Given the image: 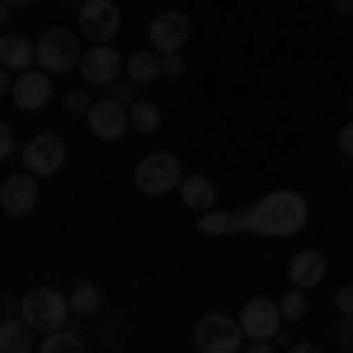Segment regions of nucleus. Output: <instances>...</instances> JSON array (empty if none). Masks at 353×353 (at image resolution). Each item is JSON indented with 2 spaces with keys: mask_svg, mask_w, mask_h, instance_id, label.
Listing matches in <instances>:
<instances>
[{
  "mask_svg": "<svg viewBox=\"0 0 353 353\" xmlns=\"http://www.w3.org/2000/svg\"><path fill=\"white\" fill-rule=\"evenodd\" d=\"M241 217V231H254V236H297L301 226H306V217H311V208H306V198L292 189H273L264 193L254 208H245V212H236Z\"/></svg>",
  "mask_w": 353,
  "mask_h": 353,
  "instance_id": "nucleus-1",
  "label": "nucleus"
},
{
  "mask_svg": "<svg viewBox=\"0 0 353 353\" xmlns=\"http://www.w3.org/2000/svg\"><path fill=\"white\" fill-rule=\"evenodd\" d=\"M66 316H71V301L61 297L57 288H28L24 297H19V321H28L38 334L66 330Z\"/></svg>",
  "mask_w": 353,
  "mask_h": 353,
  "instance_id": "nucleus-2",
  "label": "nucleus"
},
{
  "mask_svg": "<svg viewBox=\"0 0 353 353\" xmlns=\"http://www.w3.org/2000/svg\"><path fill=\"white\" fill-rule=\"evenodd\" d=\"M38 71H48V76H61V71H76L81 66V38L71 33V28H43L38 33Z\"/></svg>",
  "mask_w": 353,
  "mask_h": 353,
  "instance_id": "nucleus-3",
  "label": "nucleus"
},
{
  "mask_svg": "<svg viewBox=\"0 0 353 353\" xmlns=\"http://www.w3.org/2000/svg\"><path fill=\"white\" fill-rule=\"evenodd\" d=\"M193 344H198V353H241L245 330H241V321H231L221 311H208L193 325Z\"/></svg>",
  "mask_w": 353,
  "mask_h": 353,
  "instance_id": "nucleus-4",
  "label": "nucleus"
},
{
  "mask_svg": "<svg viewBox=\"0 0 353 353\" xmlns=\"http://www.w3.org/2000/svg\"><path fill=\"white\" fill-rule=\"evenodd\" d=\"M132 184H137V193L156 198V193L179 189V184H184V170H179V161H174L170 151H151V156L132 170Z\"/></svg>",
  "mask_w": 353,
  "mask_h": 353,
  "instance_id": "nucleus-5",
  "label": "nucleus"
},
{
  "mask_svg": "<svg viewBox=\"0 0 353 353\" xmlns=\"http://www.w3.org/2000/svg\"><path fill=\"white\" fill-rule=\"evenodd\" d=\"M61 165H66V137L38 132L33 141H24V170L33 179H52Z\"/></svg>",
  "mask_w": 353,
  "mask_h": 353,
  "instance_id": "nucleus-6",
  "label": "nucleus"
},
{
  "mask_svg": "<svg viewBox=\"0 0 353 353\" xmlns=\"http://www.w3.org/2000/svg\"><path fill=\"white\" fill-rule=\"evenodd\" d=\"M241 330L245 339H278L283 344V311H278V301L273 297H250L241 306Z\"/></svg>",
  "mask_w": 353,
  "mask_h": 353,
  "instance_id": "nucleus-7",
  "label": "nucleus"
},
{
  "mask_svg": "<svg viewBox=\"0 0 353 353\" xmlns=\"http://www.w3.org/2000/svg\"><path fill=\"white\" fill-rule=\"evenodd\" d=\"M118 28H123V10H118V0H81V33L90 38V48L113 43Z\"/></svg>",
  "mask_w": 353,
  "mask_h": 353,
  "instance_id": "nucleus-8",
  "label": "nucleus"
},
{
  "mask_svg": "<svg viewBox=\"0 0 353 353\" xmlns=\"http://www.w3.org/2000/svg\"><path fill=\"white\" fill-rule=\"evenodd\" d=\"M33 208H38V179H33L28 170L0 179V212H5V217H28Z\"/></svg>",
  "mask_w": 353,
  "mask_h": 353,
  "instance_id": "nucleus-9",
  "label": "nucleus"
},
{
  "mask_svg": "<svg viewBox=\"0 0 353 353\" xmlns=\"http://www.w3.org/2000/svg\"><path fill=\"white\" fill-rule=\"evenodd\" d=\"M151 52H161V57H170V52H179L184 43H189V14H179V10H165V14H156L151 19Z\"/></svg>",
  "mask_w": 353,
  "mask_h": 353,
  "instance_id": "nucleus-10",
  "label": "nucleus"
},
{
  "mask_svg": "<svg viewBox=\"0 0 353 353\" xmlns=\"http://www.w3.org/2000/svg\"><path fill=\"white\" fill-rule=\"evenodd\" d=\"M76 71H81L90 85H99V90H104V85H113L118 76H123V57L113 52V43H99V48H90V52L81 57V66H76Z\"/></svg>",
  "mask_w": 353,
  "mask_h": 353,
  "instance_id": "nucleus-11",
  "label": "nucleus"
},
{
  "mask_svg": "<svg viewBox=\"0 0 353 353\" xmlns=\"http://www.w3.org/2000/svg\"><path fill=\"white\" fill-rule=\"evenodd\" d=\"M10 94H14V104H19L24 113L48 109V104H52V76L33 66V71H24V76H14V90H10Z\"/></svg>",
  "mask_w": 353,
  "mask_h": 353,
  "instance_id": "nucleus-12",
  "label": "nucleus"
},
{
  "mask_svg": "<svg viewBox=\"0 0 353 353\" xmlns=\"http://www.w3.org/2000/svg\"><path fill=\"white\" fill-rule=\"evenodd\" d=\"M85 123H90V132L99 137V141H118V137H128V109L123 104H113V99H99V104H90L85 113Z\"/></svg>",
  "mask_w": 353,
  "mask_h": 353,
  "instance_id": "nucleus-13",
  "label": "nucleus"
},
{
  "mask_svg": "<svg viewBox=\"0 0 353 353\" xmlns=\"http://www.w3.org/2000/svg\"><path fill=\"white\" fill-rule=\"evenodd\" d=\"M0 66L10 76H24V71L38 66V48L28 43L24 33H0Z\"/></svg>",
  "mask_w": 353,
  "mask_h": 353,
  "instance_id": "nucleus-14",
  "label": "nucleus"
},
{
  "mask_svg": "<svg viewBox=\"0 0 353 353\" xmlns=\"http://www.w3.org/2000/svg\"><path fill=\"white\" fill-rule=\"evenodd\" d=\"M325 254L321 250H297L292 254V264H288V278H292V288H301V292H311L321 278H325Z\"/></svg>",
  "mask_w": 353,
  "mask_h": 353,
  "instance_id": "nucleus-15",
  "label": "nucleus"
},
{
  "mask_svg": "<svg viewBox=\"0 0 353 353\" xmlns=\"http://www.w3.org/2000/svg\"><path fill=\"white\" fill-rule=\"evenodd\" d=\"M179 193H184V208L189 212H212V203H217V184L208 174H184Z\"/></svg>",
  "mask_w": 353,
  "mask_h": 353,
  "instance_id": "nucleus-16",
  "label": "nucleus"
},
{
  "mask_svg": "<svg viewBox=\"0 0 353 353\" xmlns=\"http://www.w3.org/2000/svg\"><path fill=\"white\" fill-rule=\"evenodd\" d=\"M123 76L132 85H151L165 76V57L161 52H132L128 61H123Z\"/></svg>",
  "mask_w": 353,
  "mask_h": 353,
  "instance_id": "nucleus-17",
  "label": "nucleus"
},
{
  "mask_svg": "<svg viewBox=\"0 0 353 353\" xmlns=\"http://www.w3.org/2000/svg\"><path fill=\"white\" fill-rule=\"evenodd\" d=\"M33 334L38 330L19 321V316H10V321H0V353H33Z\"/></svg>",
  "mask_w": 353,
  "mask_h": 353,
  "instance_id": "nucleus-18",
  "label": "nucleus"
},
{
  "mask_svg": "<svg viewBox=\"0 0 353 353\" xmlns=\"http://www.w3.org/2000/svg\"><path fill=\"white\" fill-rule=\"evenodd\" d=\"M198 231L203 236H241V217L236 212H198Z\"/></svg>",
  "mask_w": 353,
  "mask_h": 353,
  "instance_id": "nucleus-19",
  "label": "nucleus"
},
{
  "mask_svg": "<svg viewBox=\"0 0 353 353\" xmlns=\"http://www.w3.org/2000/svg\"><path fill=\"white\" fill-rule=\"evenodd\" d=\"M38 353H85V339L76 330H52V334H43V349Z\"/></svg>",
  "mask_w": 353,
  "mask_h": 353,
  "instance_id": "nucleus-20",
  "label": "nucleus"
},
{
  "mask_svg": "<svg viewBox=\"0 0 353 353\" xmlns=\"http://www.w3.org/2000/svg\"><path fill=\"white\" fill-rule=\"evenodd\" d=\"M128 123H132V132H156L161 128V109L146 104V99H137L132 109H128Z\"/></svg>",
  "mask_w": 353,
  "mask_h": 353,
  "instance_id": "nucleus-21",
  "label": "nucleus"
},
{
  "mask_svg": "<svg viewBox=\"0 0 353 353\" xmlns=\"http://www.w3.org/2000/svg\"><path fill=\"white\" fill-rule=\"evenodd\" d=\"M71 311H76V316H94V311H99V288H94V283H81V288H76V292H71Z\"/></svg>",
  "mask_w": 353,
  "mask_h": 353,
  "instance_id": "nucleus-22",
  "label": "nucleus"
},
{
  "mask_svg": "<svg viewBox=\"0 0 353 353\" xmlns=\"http://www.w3.org/2000/svg\"><path fill=\"white\" fill-rule=\"evenodd\" d=\"M104 99H113V104H123V109H132V104H137V85L128 81V76H118L113 85H104Z\"/></svg>",
  "mask_w": 353,
  "mask_h": 353,
  "instance_id": "nucleus-23",
  "label": "nucleus"
},
{
  "mask_svg": "<svg viewBox=\"0 0 353 353\" xmlns=\"http://www.w3.org/2000/svg\"><path fill=\"white\" fill-rule=\"evenodd\" d=\"M278 311H283V321H301V316H306V292H301V288L283 292V297H278Z\"/></svg>",
  "mask_w": 353,
  "mask_h": 353,
  "instance_id": "nucleus-24",
  "label": "nucleus"
},
{
  "mask_svg": "<svg viewBox=\"0 0 353 353\" xmlns=\"http://www.w3.org/2000/svg\"><path fill=\"white\" fill-rule=\"evenodd\" d=\"M66 113L85 118V113H90V94H85V90H71V94H66Z\"/></svg>",
  "mask_w": 353,
  "mask_h": 353,
  "instance_id": "nucleus-25",
  "label": "nucleus"
},
{
  "mask_svg": "<svg viewBox=\"0 0 353 353\" xmlns=\"http://www.w3.org/2000/svg\"><path fill=\"white\" fill-rule=\"evenodd\" d=\"M334 306H339V316H353V283L334 292Z\"/></svg>",
  "mask_w": 353,
  "mask_h": 353,
  "instance_id": "nucleus-26",
  "label": "nucleus"
},
{
  "mask_svg": "<svg viewBox=\"0 0 353 353\" xmlns=\"http://www.w3.org/2000/svg\"><path fill=\"white\" fill-rule=\"evenodd\" d=\"M334 339H339V344H353V316H339V325H334Z\"/></svg>",
  "mask_w": 353,
  "mask_h": 353,
  "instance_id": "nucleus-27",
  "label": "nucleus"
},
{
  "mask_svg": "<svg viewBox=\"0 0 353 353\" xmlns=\"http://www.w3.org/2000/svg\"><path fill=\"white\" fill-rule=\"evenodd\" d=\"M10 156H14V132L0 123V161H10Z\"/></svg>",
  "mask_w": 353,
  "mask_h": 353,
  "instance_id": "nucleus-28",
  "label": "nucleus"
},
{
  "mask_svg": "<svg viewBox=\"0 0 353 353\" xmlns=\"http://www.w3.org/2000/svg\"><path fill=\"white\" fill-rule=\"evenodd\" d=\"M10 316H19V301H14V297H0V321H10Z\"/></svg>",
  "mask_w": 353,
  "mask_h": 353,
  "instance_id": "nucleus-29",
  "label": "nucleus"
},
{
  "mask_svg": "<svg viewBox=\"0 0 353 353\" xmlns=\"http://www.w3.org/2000/svg\"><path fill=\"white\" fill-rule=\"evenodd\" d=\"M179 71H184V61H179V52H170L165 57V76H179Z\"/></svg>",
  "mask_w": 353,
  "mask_h": 353,
  "instance_id": "nucleus-30",
  "label": "nucleus"
},
{
  "mask_svg": "<svg viewBox=\"0 0 353 353\" xmlns=\"http://www.w3.org/2000/svg\"><path fill=\"white\" fill-rule=\"evenodd\" d=\"M339 151H344V156H353V123L339 132Z\"/></svg>",
  "mask_w": 353,
  "mask_h": 353,
  "instance_id": "nucleus-31",
  "label": "nucleus"
},
{
  "mask_svg": "<svg viewBox=\"0 0 353 353\" xmlns=\"http://www.w3.org/2000/svg\"><path fill=\"white\" fill-rule=\"evenodd\" d=\"M245 353H273V339H250V349Z\"/></svg>",
  "mask_w": 353,
  "mask_h": 353,
  "instance_id": "nucleus-32",
  "label": "nucleus"
},
{
  "mask_svg": "<svg viewBox=\"0 0 353 353\" xmlns=\"http://www.w3.org/2000/svg\"><path fill=\"white\" fill-rule=\"evenodd\" d=\"M10 90H14V76H10V71L0 66V94H10Z\"/></svg>",
  "mask_w": 353,
  "mask_h": 353,
  "instance_id": "nucleus-33",
  "label": "nucleus"
},
{
  "mask_svg": "<svg viewBox=\"0 0 353 353\" xmlns=\"http://www.w3.org/2000/svg\"><path fill=\"white\" fill-rule=\"evenodd\" d=\"M288 353H321L316 344H288Z\"/></svg>",
  "mask_w": 353,
  "mask_h": 353,
  "instance_id": "nucleus-34",
  "label": "nucleus"
},
{
  "mask_svg": "<svg viewBox=\"0 0 353 353\" xmlns=\"http://www.w3.org/2000/svg\"><path fill=\"white\" fill-rule=\"evenodd\" d=\"M0 5H10V10H24V5H33V0H0Z\"/></svg>",
  "mask_w": 353,
  "mask_h": 353,
  "instance_id": "nucleus-35",
  "label": "nucleus"
},
{
  "mask_svg": "<svg viewBox=\"0 0 353 353\" xmlns=\"http://www.w3.org/2000/svg\"><path fill=\"white\" fill-rule=\"evenodd\" d=\"M5 19H10V5H0V24H5Z\"/></svg>",
  "mask_w": 353,
  "mask_h": 353,
  "instance_id": "nucleus-36",
  "label": "nucleus"
}]
</instances>
